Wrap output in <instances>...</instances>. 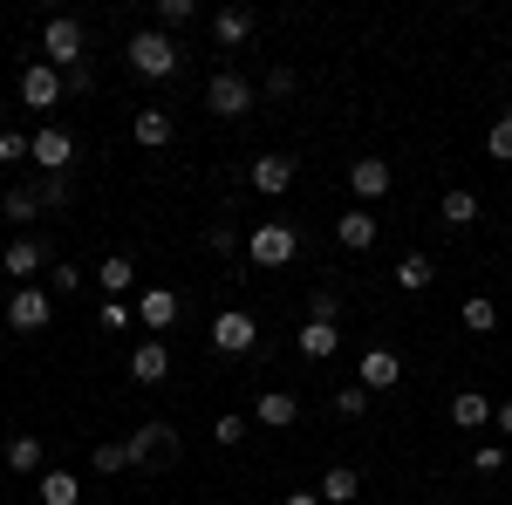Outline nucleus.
Instances as JSON below:
<instances>
[{"label": "nucleus", "mask_w": 512, "mask_h": 505, "mask_svg": "<svg viewBox=\"0 0 512 505\" xmlns=\"http://www.w3.org/2000/svg\"><path fill=\"white\" fill-rule=\"evenodd\" d=\"M130 376H137V383H164V376H171V349H164L158 335L130 349Z\"/></svg>", "instance_id": "2eb2a0df"}, {"label": "nucleus", "mask_w": 512, "mask_h": 505, "mask_svg": "<svg viewBox=\"0 0 512 505\" xmlns=\"http://www.w3.org/2000/svg\"><path fill=\"white\" fill-rule=\"evenodd\" d=\"M472 465H478V471H499V465H506V451H499V444H478Z\"/></svg>", "instance_id": "79ce46f5"}, {"label": "nucleus", "mask_w": 512, "mask_h": 505, "mask_svg": "<svg viewBox=\"0 0 512 505\" xmlns=\"http://www.w3.org/2000/svg\"><path fill=\"white\" fill-rule=\"evenodd\" d=\"M458 321H465V335H492V328H499V308L478 294V301H465V314H458Z\"/></svg>", "instance_id": "c85d7f7f"}, {"label": "nucleus", "mask_w": 512, "mask_h": 505, "mask_svg": "<svg viewBox=\"0 0 512 505\" xmlns=\"http://www.w3.org/2000/svg\"><path fill=\"white\" fill-rule=\"evenodd\" d=\"M376 233H383V226H376V212H369V205H349V212L335 219V239H342L349 253H369V246H376Z\"/></svg>", "instance_id": "ddd939ff"}, {"label": "nucleus", "mask_w": 512, "mask_h": 505, "mask_svg": "<svg viewBox=\"0 0 512 505\" xmlns=\"http://www.w3.org/2000/svg\"><path fill=\"white\" fill-rule=\"evenodd\" d=\"M0 164H35V151H28L21 130H0Z\"/></svg>", "instance_id": "c9c22d12"}, {"label": "nucleus", "mask_w": 512, "mask_h": 505, "mask_svg": "<svg viewBox=\"0 0 512 505\" xmlns=\"http://www.w3.org/2000/svg\"><path fill=\"white\" fill-rule=\"evenodd\" d=\"M0 117H7V103H0Z\"/></svg>", "instance_id": "49530a36"}, {"label": "nucleus", "mask_w": 512, "mask_h": 505, "mask_svg": "<svg viewBox=\"0 0 512 505\" xmlns=\"http://www.w3.org/2000/svg\"><path fill=\"white\" fill-rule=\"evenodd\" d=\"M0 267L14 273V287H35V273L48 267V246H41L35 233H21L14 246H7V253H0Z\"/></svg>", "instance_id": "1a4fd4ad"}, {"label": "nucleus", "mask_w": 512, "mask_h": 505, "mask_svg": "<svg viewBox=\"0 0 512 505\" xmlns=\"http://www.w3.org/2000/svg\"><path fill=\"white\" fill-rule=\"evenodd\" d=\"M130 69L151 76V82H164L171 69H178V41L164 35V28H137V35H130Z\"/></svg>", "instance_id": "7ed1b4c3"}, {"label": "nucleus", "mask_w": 512, "mask_h": 505, "mask_svg": "<svg viewBox=\"0 0 512 505\" xmlns=\"http://www.w3.org/2000/svg\"><path fill=\"white\" fill-rule=\"evenodd\" d=\"M171 321H178V294H171V287L137 294V328H171Z\"/></svg>", "instance_id": "dca6fc26"}, {"label": "nucleus", "mask_w": 512, "mask_h": 505, "mask_svg": "<svg viewBox=\"0 0 512 505\" xmlns=\"http://www.w3.org/2000/svg\"><path fill=\"white\" fill-rule=\"evenodd\" d=\"M239 437H246V424H239V417H219V424H212V444H226V451H233Z\"/></svg>", "instance_id": "58836bf2"}, {"label": "nucleus", "mask_w": 512, "mask_h": 505, "mask_svg": "<svg viewBox=\"0 0 512 505\" xmlns=\"http://www.w3.org/2000/svg\"><path fill=\"white\" fill-rule=\"evenodd\" d=\"M431 280H437V267L424 253H403V260H396V287H403V294H424Z\"/></svg>", "instance_id": "393cba45"}, {"label": "nucleus", "mask_w": 512, "mask_h": 505, "mask_svg": "<svg viewBox=\"0 0 512 505\" xmlns=\"http://www.w3.org/2000/svg\"><path fill=\"white\" fill-rule=\"evenodd\" d=\"M130 451H137V465H171L178 458V430L164 417H151L144 430H130Z\"/></svg>", "instance_id": "0eeeda50"}, {"label": "nucleus", "mask_w": 512, "mask_h": 505, "mask_svg": "<svg viewBox=\"0 0 512 505\" xmlns=\"http://www.w3.org/2000/svg\"><path fill=\"white\" fill-rule=\"evenodd\" d=\"M130 280H137V267H130V260H123V253H110V260H103V267H96V287H103V294H110V301H123V294H130Z\"/></svg>", "instance_id": "b1692460"}, {"label": "nucleus", "mask_w": 512, "mask_h": 505, "mask_svg": "<svg viewBox=\"0 0 512 505\" xmlns=\"http://www.w3.org/2000/svg\"><path fill=\"white\" fill-rule=\"evenodd\" d=\"M35 212H41L35 185H14V192H7V219H35Z\"/></svg>", "instance_id": "2f4dec72"}, {"label": "nucleus", "mask_w": 512, "mask_h": 505, "mask_svg": "<svg viewBox=\"0 0 512 505\" xmlns=\"http://www.w3.org/2000/svg\"><path fill=\"white\" fill-rule=\"evenodd\" d=\"M485 151L499 157V164H512V117H499L492 130H485Z\"/></svg>", "instance_id": "f704fd0d"}, {"label": "nucleus", "mask_w": 512, "mask_h": 505, "mask_svg": "<svg viewBox=\"0 0 512 505\" xmlns=\"http://www.w3.org/2000/svg\"><path fill=\"white\" fill-rule=\"evenodd\" d=\"M103 328H130V308L123 301H103Z\"/></svg>", "instance_id": "37998d69"}, {"label": "nucleus", "mask_w": 512, "mask_h": 505, "mask_svg": "<svg viewBox=\"0 0 512 505\" xmlns=\"http://www.w3.org/2000/svg\"><path fill=\"white\" fill-rule=\"evenodd\" d=\"M349 192L362 198V205L383 198V192H390V164H383V157H355V164H349Z\"/></svg>", "instance_id": "4468645a"}, {"label": "nucleus", "mask_w": 512, "mask_h": 505, "mask_svg": "<svg viewBox=\"0 0 512 505\" xmlns=\"http://www.w3.org/2000/svg\"><path fill=\"white\" fill-rule=\"evenodd\" d=\"M492 424H499V430H506V437H512V396H506V403H499V410H492Z\"/></svg>", "instance_id": "c03bdc74"}, {"label": "nucleus", "mask_w": 512, "mask_h": 505, "mask_svg": "<svg viewBox=\"0 0 512 505\" xmlns=\"http://www.w3.org/2000/svg\"><path fill=\"white\" fill-rule=\"evenodd\" d=\"M212 35L226 41V48L253 41V7H219V14H212Z\"/></svg>", "instance_id": "aec40b11"}, {"label": "nucleus", "mask_w": 512, "mask_h": 505, "mask_svg": "<svg viewBox=\"0 0 512 505\" xmlns=\"http://www.w3.org/2000/svg\"><path fill=\"white\" fill-rule=\"evenodd\" d=\"M362 410H369V389H362V383H342V389H335V417H349V424H355Z\"/></svg>", "instance_id": "7c9ffc66"}, {"label": "nucleus", "mask_w": 512, "mask_h": 505, "mask_svg": "<svg viewBox=\"0 0 512 505\" xmlns=\"http://www.w3.org/2000/svg\"><path fill=\"white\" fill-rule=\"evenodd\" d=\"M253 103H260V89L246 76H233V69H219V76L205 82V110H212V117L239 123V117H253Z\"/></svg>", "instance_id": "f03ea898"}, {"label": "nucleus", "mask_w": 512, "mask_h": 505, "mask_svg": "<svg viewBox=\"0 0 512 505\" xmlns=\"http://www.w3.org/2000/svg\"><path fill=\"white\" fill-rule=\"evenodd\" d=\"M294 69H287V62H274V69H267V96H294Z\"/></svg>", "instance_id": "4c0bfd02"}, {"label": "nucleus", "mask_w": 512, "mask_h": 505, "mask_svg": "<svg viewBox=\"0 0 512 505\" xmlns=\"http://www.w3.org/2000/svg\"><path fill=\"white\" fill-rule=\"evenodd\" d=\"M280 505H321V492H287Z\"/></svg>", "instance_id": "a18cd8bd"}, {"label": "nucleus", "mask_w": 512, "mask_h": 505, "mask_svg": "<svg viewBox=\"0 0 512 505\" xmlns=\"http://www.w3.org/2000/svg\"><path fill=\"white\" fill-rule=\"evenodd\" d=\"M192 14H198V0H158V28L171 35V28H192Z\"/></svg>", "instance_id": "c756f323"}, {"label": "nucleus", "mask_w": 512, "mask_h": 505, "mask_svg": "<svg viewBox=\"0 0 512 505\" xmlns=\"http://www.w3.org/2000/svg\"><path fill=\"white\" fill-rule=\"evenodd\" d=\"M21 103H28V110H55V103H62V69L28 62V69H21Z\"/></svg>", "instance_id": "9d476101"}, {"label": "nucleus", "mask_w": 512, "mask_h": 505, "mask_svg": "<svg viewBox=\"0 0 512 505\" xmlns=\"http://www.w3.org/2000/svg\"><path fill=\"white\" fill-rule=\"evenodd\" d=\"M253 342H260V321H253L246 308H226V314H212V349H219V355H246Z\"/></svg>", "instance_id": "39448f33"}, {"label": "nucleus", "mask_w": 512, "mask_h": 505, "mask_svg": "<svg viewBox=\"0 0 512 505\" xmlns=\"http://www.w3.org/2000/svg\"><path fill=\"white\" fill-rule=\"evenodd\" d=\"M301 253V226H287V219H260L253 239H246V260L253 267H287Z\"/></svg>", "instance_id": "f257e3e1"}, {"label": "nucleus", "mask_w": 512, "mask_h": 505, "mask_svg": "<svg viewBox=\"0 0 512 505\" xmlns=\"http://www.w3.org/2000/svg\"><path fill=\"white\" fill-rule=\"evenodd\" d=\"M76 287H82L76 267H55V273H48V294H76Z\"/></svg>", "instance_id": "ea45409f"}, {"label": "nucleus", "mask_w": 512, "mask_h": 505, "mask_svg": "<svg viewBox=\"0 0 512 505\" xmlns=\"http://www.w3.org/2000/svg\"><path fill=\"white\" fill-rule=\"evenodd\" d=\"M294 342H301V355H308V362H328V355L342 349V328H335V321H308Z\"/></svg>", "instance_id": "f3484780"}, {"label": "nucleus", "mask_w": 512, "mask_h": 505, "mask_svg": "<svg viewBox=\"0 0 512 505\" xmlns=\"http://www.w3.org/2000/svg\"><path fill=\"white\" fill-rule=\"evenodd\" d=\"M28 151H35L41 178H55V171H69V164H76V137H69V130H35V137H28Z\"/></svg>", "instance_id": "6e6552de"}, {"label": "nucleus", "mask_w": 512, "mask_h": 505, "mask_svg": "<svg viewBox=\"0 0 512 505\" xmlns=\"http://www.w3.org/2000/svg\"><path fill=\"white\" fill-rule=\"evenodd\" d=\"M205 246H212L219 260H233V253H239V233L226 226V219H212V226H205Z\"/></svg>", "instance_id": "473e14b6"}, {"label": "nucleus", "mask_w": 512, "mask_h": 505, "mask_svg": "<svg viewBox=\"0 0 512 505\" xmlns=\"http://www.w3.org/2000/svg\"><path fill=\"white\" fill-rule=\"evenodd\" d=\"M0 458H7V471H21V478H28V471H41V437H28V430H21V437H7V444H0Z\"/></svg>", "instance_id": "4be33fe9"}, {"label": "nucleus", "mask_w": 512, "mask_h": 505, "mask_svg": "<svg viewBox=\"0 0 512 505\" xmlns=\"http://www.w3.org/2000/svg\"><path fill=\"white\" fill-rule=\"evenodd\" d=\"M355 492H362V478H355L349 465H328V471H321V505H349Z\"/></svg>", "instance_id": "5701e85b"}, {"label": "nucleus", "mask_w": 512, "mask_h": 505, "mask_svg": "<svg viewBox=\"0 0 512 505\" xmlns=\"http://www.w3.org/2000/svg\"><path fill=\"white\" fill-rule=\"evenodd\" d=\"M35 192H41V205H69V171H55V178H41Z\"/></svg>", "instance_id": "e433bc0d"}, {"label": "nucleus", "mask_w": 512, "mask_h": 505, "mask_svg": "<svg viewBox=\"0 0 512 505\" xmlns=\"http://www.w3.org/2000/svg\"><path fill=\"white\" fill-rule=\"evenodd\" d=\"M48 314H55L48 287H14V294H7V328H21V335H41Z\"/></svg>", "instance_id": "423d86ee"}, {"label": "nucleus", "mask_w": 512, "mask_h": 505, "mask_svg": "<svg viewBox=\"0 0 512 505\" xmlns=\"http://www.w3.org/2000/svg\"><path fill=\"white\" fill-rule=\"evenodd\" d=\"M451 424L458 430H485L492 424V403H485L478 389H458V396H451Z\"/></svg>", "instance_id": "6ab92c4d"}, {"label": "nucleus", "mask_w": 512, "mask_h": 505, "mask_svg": "<svg viewBox=\"0 0 512 505\" xmlns=\"http://www.w3.org/2000/svg\"><path fill=\"white\" fill-rule=\"evenodd\" d=\"M294 417H301V396H287V389H267V396H260V424L267 430H287Z\"/></svg>", "instance_id": "412c9836"}, {"label": "nucleus", "mask_w": 512, "mask_h": 505, "mask_svg": "<svg viewBox=\"0 0 512 505\" xmlns=\"http://www.w3.org/2000/svg\"><path fill=\"white\" fill-rule=\"evenodd\" d=\"M437 212H444V226H451V233H465V226L478 219V192H465V185H458V192H444V205H437Z\"/></svg>", "instance_id": "a878e982"}, {"label": "nucleus", "mask_w": 512, "mask_h": 505, "mask_svg": "<svg viewBox=\"0 0 512 505\" xmlns=\"http://www.w3.org/2000/svg\"><path fill=\"white\" fill-rule=\"evenodd\" d=\"M76 471H41V505H76Z\"/></svg>", "instance_id": "cd10ccee"}, {"label": "nucleus", "mask_w": 512, "mask_h": 505, "mask_svg": "<svg viewBox=\"0 0 512 505\" xmlns=\"http://www.w3.org/2000/svg\"><path fill=\"white\" fill-rule=\"evenodd\" d=\"M355 383L369 389V396H376V389H396L403 383V355L396 349H369L362 362H355Z\"/></svg>", "instance_id": "9b49d317"}, {"label": "nucleus", "mask_w": 512, "mask_h": 505, "mask_svg": "<svg viewBox=\"0 0 512 505\" xmlns=\"http://www.w3.org/2000/svg\"><path fill=\"white\" fill-rule=\"evenodd\" d=\"M294 157L287 151H267V157H253V192H267V198H280V192H294Z\"/></svg>", "instance_id": "f8f14e48"}, {"label": "nucleus", "mask_w": 512, "mask_h": 505, "mask_svg": "<svg viewBox=\"0 0 512 505\" xmlns=\"http://www.w3.org/2000/svg\"><path fill=\"white\" fill-rule=\"evenodd\" d=\"M308 321H342V294H335V287H315V301H308Z\"/></svg>", "instance_id": "72a5a7b5"}, {"label": "nucleus", "mask_w": 512, "mask_h": 505, "mask_svg": "<svg viewBox=\"0 0 512 505\" xmlns=\"http://www.w3.org/2000/svg\"><path fill=\"white\" fill-rule=\"evenodd\" d=\"M89 465L96 471H137V451H130V437H110V444L89 451Z\"/></svg>", "instance_id": "bb28decb"}, {"label": "nucleus", "mask_w": 512, "mask_h": 505, "mask_svg": "<svg viewBox=\"0 0 512 505\" xmlns=\"http://www.w3.org/2000/svg\"><path fill=\"white\" fill-rule=\"evenodd\" d=\"M62 89H76V96H89V89H96V76H89V62H82V69H69V76H62Z\"/></svg>", "instance_id": "a19ab883"}, {"label": "nucleus", "mask_w": 512, "mask_h": 505, "mask_svg": "<svg viewBox=\"0 0 512 505\" xmlns=\"http://www.w3.org/2000/svg\"><path fill=\"white\" fill-rule=\"evenodd\" d=\"M130 137H137L144 151H164V144H171V110H137V117H130Z\"/></svg>", "instance_id": "a211bd4d"}, {"label": "nucleus", "mask_w": 512, "mask_h": 505, "mask_svg": "<svg viewBox=\"0 0 512 505\" xmlns=\"http://www.w3.org/2000/svg\"><path fill=\"white\" fill-rule=\"evenodd\" d=\"M41 62L62 69V76L82 69V21H76V14H55V21L41 28Z\"/></svg>", "instance_id": "20e7f679"}]
</instances>
